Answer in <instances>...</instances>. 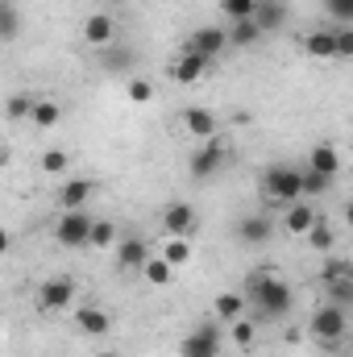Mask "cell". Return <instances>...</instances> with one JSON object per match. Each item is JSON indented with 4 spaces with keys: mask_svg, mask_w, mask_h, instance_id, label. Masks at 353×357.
I'll return each instance as SVG.
<instances>
[{
    "mask_svg": "<svg viewBox=\"0 0 353 357\" xmlns=\"http://www.w3.org/2000/svg\"><path fill=\"white\" fill-rule=\"evenodd\" d=\"M75 328L80 333H88V337H108V328H112V320H108V312L104 307H80L75 312Z\"/></svg>",
    "mask_w": 353,
    "mask_h": 357,
    "instance_id": "18",
    "label": "cell"
},
{
    "mask_svg": "<svg viewBox=\"0 0 353 357\" xmlns=\"http://www.w3.org/2000/svg\"><path fill=\"white\" fill-rule=\"evenodd\" d=\"M4 112H8V121H21V116H33V96H8V104H4Z\"/></svg>",
    "mask_w": 353,
    "mask_h": 357,
    "instance_id": "36",
    "label": "cell"
},
{
    "mask_svg": "<svg viewBox=\"0 0 353 357\" xmlns=\"http://www.w3.org/2000/svg\"><path fill=\"white\" fill-rule=\"evenodd\" d=\"M308 245H312L316 254H333V245H337V233H333V225H329L324 216H320V220H316V229L308 233Z\"/></svg>",
    "mask_w": 353,
    "mask_h": 357,
    "instance_id": "27",
    "label": "cell"
},
{
    "mask_svg": "<svg viewBox=\"0 0 353 357\" xmlns=\"http://www.w3.org/2000/svg\"><path fill=\"white\" fill-rule=\"evenodd\" d=\"M38 129H54L59 121H63V108L54 104V100H33V116H29Z\"/></svg>",
    "mask_w": 353,
    "mask_h": 357,
    "instance_id": "26",
    "label": "cell"
},
{
    "mask_svg": "<svg viewBox=\"0 0 353 357\" xmlns=\"http://www.w3.org/2000/svg\"><path fill=\"white\" fill-rule=\"evenodd\" d=\"M324 303L353 312V278H337V282H324Z\"/></svg>",
    "mask_w": 353,
    "mask_h": 357,
    "instance_id": "23",
    "label": "cell"
},
{
    "mask_svg": "<svg viewBox=\"0 0 353 357\" xmlns=\"http://www.w3.org/2000/svg\"><path fill=\"white\" fill-rule=\"evenodd\" d=\"M220 349H225L220 320H204L179 341V357H220Z\"/></svg>",
    "mask_w": 353,
    "mask_h": 357,
    "instance_id": "4",
    "label": "cell"
},
{
    "mask_svg": "<svg viewBox=\"0 0 353 357\" xmlns=\"http://www.w3.org/2000/svg\"><path fill=\"white\" fill-rule=\"evenodd\" d=\"M17 29H21V21H17V4L4 0V4H0V42H17Z\"/></svg>",
    "mask_w": 353,
    "mask_h": 357,
    "instance_id": "31",
    "label": "cell"
},
{
    "mask_svg": "<svg viewBox=\"0 0 353 357\" xmlns=\"http://www.w3.org/2000/svg\"><path fill=\"white\" fill-rule=\"evenodd\" d=\"M266 33L258 29V21H237V25H229V46H237V50H250L254 42H262Z\"/></svg>",
    "mask_w": 353,
    "mask_h": 357,
    "instance_id": "22",
    "label": "cell"
},
{
    "mask_svg": "<svg viewBox=\"0 0 353 357\" xmlns=\"http://www.w3.org/2000/svg\"><path fill=\"white\" fill-rule=\"evenodd\" d=\"M150 258L154 254H150V241L146 237H121L117 241V266L121 270H142Z\"/></svg>",
    "mask_w": 353,
    "mask_h": 357,
    "instance_id": "13",
    "label": "cell"
},
{
    "mask_svg": "<svg viewBox=\"0 0 353 357\" xmlns=\"http://www.w3.org/2000/svg\"><path fill=\"white\" fill-rule=\"evenodd\" d=\"M274 237V220H270V212H250V216H241L237 220V241L241 245H250V250H258Z\"/></svg>",
    "mask_w": 353,
    "mask_h": 357,
    "instance_id": "10",
    "label": "cell"
},
{
    "mask_svg": "<svg viewBox=\"0 0 353 357\" xmlns=\"http://www.w3.org/2000/svg\"><path fill=\"white\" fill-rule=\"evenodd\" d=\"M345 225L353 229V195H350V204H345Z\"/></svg>",
    "mask_w": 353,
    "mask_h": 357,
    "instance_id": "40",
    "label": "cell"
},
{
    "mask_svg": "<svg viewBox=\"0 0 353 357\" xmlns=\"http://www.w3.org/2000/svg\"><path fill=\"white\" fill-rule=\"evenodd\" d=\"M262 195L274 199V204H283V208L299 204V199H303V171H299V167H287V162L266 167L262 171Z\"/></svg>",
    "mask_w": 353,
    "mask_h": 357,
    "instance_id": "2",
    "label": "cell"
},
{
    "mask_svg": "<svg viewBox=\"0 0 353 357\" xmlns=\"http://www.w3.org/2000/svg\"><path fill=\"white\" fill-rule=\"evenodd\" d=\"M96 191H100V183H96V178H67V183L59 187V195H54V199H59V208H63V212H75V208H88V199L96 195Z\"/></svg>",
    "mask_w": 353,
    "mask_h": 357,
    "instance_id": "11",
    "label": "cell"
},
{
    "mask_svg": "<svg viewBox=\"0 0 353 357\" xmlns=\"http://www.w3.org/2000/svg\"><path fill=\"white\" fill-rule=\"evenodd\" d=\"M246 299L258 320H287V312L295 307V291L270 270H254L246 278Z\"/></svg>",
    "mask_w": 353,
    "mask_h": 357,
    "instance_id": "1",
    "label": "cell"
},
{
    "mask_svg": "<svg viewBox=\"0 0 353 357\" xmlns=\"http://www.w3.org/2000/svg\"><path fill=\"white\" fill-rule=\"evenodd\" d=\"M75 303V278H67V274H54V278H46L42 287H38V307L50 316V312H67Z\"/></svg>",
    "mask_w": 353,
    "mask_h": 357,
    "instance_id": "7",
    "label": "cell"
},
{
    "mask_svg": "<svg viewBox=\"0 0 353 357\" xmlns=\"http://www.w3.org/2000/svg\"><path fill=\"white\" fill-rule=\"evenodd\" d=\"M333 187V178L329 175H320V171H308L303 167V199H316V195H324Z\"/></svg>",
    "mask_w": 353,
    "mask_h": 357,
    "instance_id": "34",
    "label": "cell"
},
{
    "mask_svg": "<svg viewBox=\"0 0 353 357\" xmlns=\"http://www.w3.org/2000/svg\"><path fill=\"white\" fill-rule=\"evenodd\" d=\"M324 13L341 25H353V0H324Z\"/></svg>",
    "mask_w": 353,
    "mask_h": 357,
    "instance_id": "37",
    "label": "cell"
},
{
    "mask_svg": "<svg viewBox=\"0 0 353 357\" xmlns=\"http://www.w3.org/2000/svg\"><path fill=\"white\" fill-rule=\"evenodd\" d=\"M337 278H353V262L350 258H324V266H320V287L324 282H337Z\"/></svg>",
    "mask_w": 353,
    "mask_h": 357,
    "instance_id": "30",
    "label": "cell"
},
{
    "mask_svg": "<svg viewBox=\"0 0 353 357\" xmlns=\"http://www.w3.org/2000/svg\"><path fill=\"white\" fill-rule=\"evenodd\" d=\"M91 225H96V216H88V208L63 212L59 225H54V237H59V245H67V250H88L91 245Z\"/></svg>",
    "mask_w": 353,
    "mask_h": 357,
    "instance_id": "6",
    "label": "cell"
},
{
    "mask_svg": "<svg viewBox=\"0 0 353 357\" xmlns=\"http://www.w3.org/2000/svg\"><path fill=\"white\" fill-rule=\"evenodd\" d=\"M91 250H117V225L112 220H96L91 225Z\"/></svg>",
    "mask_w": 353,
    "mask_h": 357,
    "instance_id": "32",
    "label": "cell"
},
{
    "mask_svg": "<svg viewBox=\"0 0 353 357\" xmlns=\"http://www.w3.org/2000/svg\"><path fill=\"white\" fill-rule=\"evenodd\" d=\"M308 171H320V175L337 178V171H341V154H337V146H333V142H316V146L308 150Z\"/></svg>",
    "mask_w": 353,
    "mask_h": 357,
    "instance_id": "17",
    "label": "cell"
},
{
    "mask_svg": "<svg viewBox=\"0 0 353 357\" xmlns=\"http://www.w3.org/2000/svg\"><path fill=\"white\" fill-rule=\"evenodd\" d=\"M129 100H133V104H150V100H154V84H150V79H129Z\"/></svg>",
    "mask_w": 353,
    "mask_h": 357,
    "instance_id": "38",
    "label": "cell"
},
{
    "mask_svg": "<svg viewBox=\"0 0 353 357\" xmlns=\"http://www.w3.org/2000/svg\"><path fill=\"white\" fill-rule=\"evenodd\" d=\"M308 333L320 341V349L337 354L341 341L350 337V312H341V307H333V303H320V307L312 312V320H308Z\"/></svg>",
    "mask_w": 353,
    "mask_h": 357,
    "instance_id": "3",
    "label": "cell"
},
{
    "mask_svg": "<svg viewBox=\"0 0 353 357\" xmlns=\"http://www.w3.org/2000/svg\"><path fill=\"white\" fill-rule=\"evenodd\" d=\"M220 50H229V25H200V29L183 42V54H204V59H216Z\"/></svg>",
    "mask_w": 353,
    "mask_h": 357,
    "instance_id": "8",
    "label": "cell"
},
{
    "mask_svg": "<svg viewBox=\"0 0 353 357\" xmlns=\"http://www.w3.org/2000/svg\"><path fill=\"white\" fill-rule=\"evenodd\" d=\"M112 38H117V17H112V13H88V21H84V42L96 46V50H104V46H112Z\"/></svg>",
    "mask_w": 353,
    "mask_h": 357,
    "instance_id": "12",
    "label": "cell"
},
{
    "mask_svg": "<svg viewBox=\"0 0 353 357\" xmlns=\"http://www.w3.org/2000/svg\"><path fill=\"white\" fill-rule=\"evenodd\" d=\"M183 129H187L195 142L220 137V133H216V112H212V108H187V112H183Z\"/></svg>",
    "mask_w": 353,
    "mask_h": 357,
    "instance_id": "15",
    "label": "cell"
},
{
    "mask_svg": "<svg viewBox=\"0 0 353 357\" xmlns=\"http://www.w3.org/2000/svg\"><path fill=\"white\" fill-rule=\"evenodd\" d=\"M96 54H100V67H104V71H133V50L104 46V50H96Z\"/></svg>",
    "mask_w": 353,
    "mask_h": 357,
    "instance_id": "25",
    "label": "cell"
},
{
    "mask_svg": "<svg viewBox=\"0 0 353 357\" xmlns=\"http://www.w3.org/2000/svg\"><path fill=\"white\" fill-rule=\"evenodd\" d=\"M163 258L171 262V266H187L191 262V241L187 237H167V245H163Z\"/></svg>",
    "mask_w": 353,
    "mask_h": 357,
    "instance_id": "29",
    "label": "cell"
},
{
    "mask_svg": "<svg viewBox=\"0 0 353 357\" xmlns=\"http://www.w3.org/2000/svg\"><path fill=\"white\" fill-rule=\"evenodd\" d=\"M229 337H233V345H237V349H250V345H254V337H258V328H254V320H246V316H241L237 324H229Z\"/></svg>",
    "mask_w": 353,
    "mask_h": 357,
    "instance_id": "33",
    "label": "cell"
},
{
    "mask_svg": "<svg viewBox=\"0 0 353 357\" xmlns=\"http://www.w3.org/2000/svg\"><path fill=\"white\" fill-rule=\"evenodd\" d=\"M220 13L229 17V25H237V21H254L258 0H220Z\"/></svg>",
    "mask_w": 353,
    "mask_h": 357,
    "instance_id": "28",
    "label": "cell"
},
{
    "mask_svg": "<svg viewBox=\"0 0 353 357\" xmlns=\"http://www.w3.org/2000/svg\"><path fill=\"white\" fill-rule=\"evenodd\" d=\"M303 50H308L312 59H337V25H333V29H312V33L303 38Z\"/></svg>",
    "mask_w": 353,
    "mask_h": 357,
    "instance_id": "20",
    "label": "cell"
},
{
    "mask_svg": "<svg viewBox=\"0 0 353 357\" xmlns=\"http://www.w3.org/2000/svg\"><path fill=\"white\" fill-rule=\"evenodd\" d=\"M142 274H146V282H150V287H171V282H175V266H171L163 254H158V258H150V262L142 266Z\"/></svg>",
    "mask_w": 353,
    "mask_h": 357,
    "instance_id": "24",
    "label": "cell"
},
{
    "mask_svg": "<svg viewBox=\"0 0 353 357\" xmlns=\"http://www.w3.org/2000/svg\"><path fill=\"white\" fill-rule=\"evenodd\" d=\"M254 21H258L262 33H278V29L287 25V4H283V0H258Z\"/></svg>",
    "mask_w": 353,
    "mask_h": 357,
    "instance_id": "19",
    "label": "cell"
},
{
    "mask_svg": "<svg viewBox=\"0 0 353 357\" xmlns=\"http://www.w3.org/2000/svg\"><path fill=\"white\" fill-rule=\"evenodd\" d=\"M229 158H233V150H229V142L225 137H212V142H200V150L191 154V178H200V183H208L212 175H220L225 167H229Z\"/></svg>",
    "mask_w": 353,
    "mask_h": 357,
    "instance_id": "5",
    "label": "cell"
},
{
    "mask_svg": "<svg viewBox=\"0 0 353 357\" xmlns=\"http://www.w3.org/2000/svg\"><path fill=\"white\" fill-rule=\"evenodd\" d=\"M208 63H212V59H204V54H183V59L175 63V71H171V75H175L179 84H187V88H191V84H200V79H204Z\"/></svg>",
    "mask_w": 353,
    "mask_h": 357,
    "instance_id": "21",
    "label": "cell"
},
{
    "mask_svg": "<svg viewBox=\"0 0 353 357\" xmlns=\"http://www.w3.org/2000/svg\"><path fill=\"white\" fill-rule=\"evenodd\" d=\"M96 357H121V354H108V349H104V354H96Z\"/></svg>",
    "mask_w": 353,
    "mask_h": 357,
    "instance_id": "42",
    "label": "cell"
},
{
    "mask_svg": "<svg viewBox=\"0 0 353 357\" xmlns=\"http://www.w3.org/2000/svg\"><path fill=\"white\" fill-rule=\"evenodd\" d=\"M337 59H353V25H337Z\"/></svg>",
    "mask_w": 353,
    "mask_h": 357,
    "instance_id": "39",
    "label": "cell"
},
{
    "mask_svg": "<svg viewBox=\"0 0 353 357\" xmlns=\"http://www.w3.org/2000/svg\"><path fill=\"white\" fill-rule=\"evenodd\" d=\"M67 167H71V154L67 150H46L42 154V171L46 175H67Z\"/></svg>",
    "mask_w": 353,
    "mask_h": 357,
    "instance_id": "35",
    "label": "cell"
},
{
    "mask_svg": "<svg viewBox=\"0 0 353 357\" xmlns=\"http://www.w3.org/2000/svg\"><path fill=\"white\" fill-rule=\"evenodd\" d=\"M246 312H250V299H246V291H220V295L212 299V316H216L220 324H237Z\"/></svg>",
    "mask_w": 353,
    "mask_h": 357,
    "instance_id": "14",
    "label": "cell"
},
{
    "mask_svg": "<svg viewBox=\"0 0 353 357\" xmlns=\"http://www.w3.org/2000/svg\"><path fill=\"white\" fill-rule=\"evenodd\" d=\"M195 225H200V212H195L187 199H175V204L163 208V233H167V237H191Z\"/></svg>",
    "mask_w": 353,
    "mask_h": 357,
    "instance_id": "9",
    "label": "cell"
},
{
    "mask_svg": "<svg viewBox=\"0 0 353 357\" xmlns=\"http://www.w3.org/2000/svg\"><path fill=\"white\" fill-rule=\"evenodd\" d=\"M104 4H129V0H104Z\"/></svg>",
    "mask_w": 353,
    "mask_h": 357,
    "instance_id": "41",
    "label": "cell"
},
{
    "mask_svg": "<svg viewBox=\"0 0 353 357\" xmlns=\"http://www.w3.org/2000/svg\"><path fill=\"white\" fill-rule=\"evenodd\" d=\"M316 220H320V212H316L312 204H303V199L283 212V225H287V233H295V237H308V233L316 229Z\"/></svg>",
    "mask_w": 353,
    "mask_h": 357,
    "instance_id": "16",
    "label": "cell"
}]
</instances>
